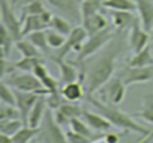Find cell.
<instances>
[{
    "label": "cell",
    "instance_id": "obj_10",
    "mask_svg": "<svg viewBox=\"0 0 153 143\" xmlns=\"http://www.w3.org/2000/svg\"><path fill=\"white\" fill-rule=\"evenodd\" d=\"M149 42H150V32H147L141 26V21L138 18L129 32V48L135 54V53L144 50L146 47H149Z\"/></svg>",
    "mask_w": 153,
    "mask_h": 143
},
{
    "label": "cell",
    "instance_id": "obj_36",
    "mask_svg": "<svg viewBox=\"0 0 153 143\" xmlns=\"http://www.w3.org/2000/svg\"><path fill=\"white\" fill-rule=\"evenodd\" d=\"M45 11V6L41 0H30L27 2L23 8H21V12H23V17L26 15H39Z\"/></svg>",
    "mask_w": 153,
    "mask_h": 143
},
{
    "label": "cell",
    "instance_id": "obj_14",
    "mask_svg": "<svg viewBox=\"0 0 153 143\" xmlns=\"http://www.w3.org/2000/svg\"><path fill=\"white\" fill-rule=\"evenodd\" d=\"M137 5L138 18L141 21V26L150 32L153 29V0H134Z\"/></svg>",
    "mask_w": 153,
    "mask_h": 143
},
{
    "label": "cell",
    "instance_id": "obj_22",
    "mask_svg": "<svg viewBox=\"0 0 153 143\" xmlns=\"http://www.w3.org/2000/svg\"><path fill=\"white\" fill-rule=\"evenodd\" d=\"M39 133H41V127L24 125L20 131H17V133L12 136V140H14L15 143H30Z\"/></svg>",
    "mask_w": 153,
    "mask_h": 143
},
{
    "label": "cell",
    "instance_id": "obj_32",
    "mask_svg": "<svg viewBox=\"0 0 153 143\" xmlns=\"http://www.w3.org/2000/svg\"><path fill=\"white\" fill-rule=\"evenodd\" d=\"M30 42H33L41 51H47L48 50V41H47V30H36L32 32L26 36Z\"/></svg>",
    "mask_w": 153,
    "mask_h": 143
},
{
    "label": "cell",
    "instance_id": "obj_45",
    "mask_svg": "<svg viewBox=\"0 0 153 143\" xmlns=\"http://www.w3.org/2000/svg\"><path fill=\"white\" fill-rule=\"evenodd\" d=\"M27 2H30V0H24V3H27Z\"/></svg>",
    "mask_w": 153,
    "mask_h": 143
},
{
    "label": "cell",
    "instance_id": "obj_33",
    "mask_svg": "<svg viewBox=\"0 0 153 143\" xmlns=\"http://www.w3.org/2000/svg\"><path fill=\"white\" fill-rule=\"evenodd\" d=\"M39 63H42V60L39 57H21L20 60H17L14 63V68L24 71V73H33V69Z\"/></svg>",
    "mask_w": 153,
    "mask_h": 143
},
{
    "label": "cell",
    "instance_id": "obj_25",
    "mask_svg": "<svg viewBox=\"0 0 153 143\" xmlns=\"http://www.w3.org/2000/svg\"><path fill=\"white\" fill-rule=\"evenodd\" d=\"M15 42L14 36L9 33V30L2 24L0 26V50H2V59H8L12 50V44Z\"/></svg>",
    "mask_w": 153,
    "mask_h": 143
},
{
    "label": "cell",
    "instance_id": "obj_38",
    "mask_svg": "<svg viewBox=\"0 0 153 143\" xmlns=\"http://www.w3.org/2000/svg\"><path fill=\"white\" fill-rule=\"evenodd\" d=\"M65 101H66V100L63 98V95H62L60 91H57V92H50V94L47 95V104H48V109H51V110H57Z\"/></svg>",
    "mask_w": 153,
    "mask_h": 143
},
{
    "label": "cell",
    "instance_id": "obj_37",
    "mask_svg": "<svg viewBox=\"0 0 153 143\" xmlns=\"http://www.w3.org/2000/svg\"><path fill=\"white\" fill-rule=\"evenodd\" d=\"M0 100L5 104H12V106H17V97H15V91L11 89L9 85L6 83H0Z\"/></svg>",
    "mask_w": 153,
    "mask_h": 143
},
{
    "label": "cell",
    "instance_id": "obj_7",
    "mask_svg": "<svg viewBox=\"0 0 153 143\" xmlns=\"http://www.w3.org/2000/svg\"><path fill=\"white\" fill-rule=\"evenodd\" d=\"M113 38V30L110 27H105L104 30L95 33V35H90L87 38V41L84 42L81 51L76 56V60H86L87 57L93 56L95 53H98L105 44H108V41Z\"/></svg>",
    "mask_w": 153,
    "mask_h": 143
},
{
    "label": "cell",
    "instance_id": "obj_4",
    "mask_svg": "<svg viewBox=\"0 0 153 143\" xmlns=\"http://www.w3.org/2000/svg\"><path fill=\"white\" fill-rule=\"evenodd\" d=\"M60 127L62 125L57 124L56 119H54L53 110L48 109L45 116H44L41 133H39L41 142H44V143H68L66 133H63Z\"/></svg>",
    "mask_w": 153,
    "mask_h": 143
},
{
    "label": "cell",
    "instance_id": "obj_12",
    "mask_svg": "<svg viewBox=\"0 0 153 143\" xmlns=\"http://www.w3.org/2000/svg\"><path fill=\"white\" fill-rule=\"evenodd\" d=\"M122 79L126 86L135 83H146L153 79V66H128Z\"/></svg>",
    "mask_w": 153,
    "mask_h": 143
},
{
    "label": "cell",
    "instance_id": "obj_43",
    "mask_svg": "<svg viewBox=\"0 0 153 143\" xmlns=\"http://www.w3.org/2000/svg\"><path fill=\"white\" fill-rule=\"evenodd\" d=\"M125 143H146V139H144V136H143L140 140H128V142H125Z\"/></svg>",
    "mask_w": 153,
    "mask_h": 143
},
{
    "label": "cell",
    "instance_id": "obj_18",
    "mask_svg": "<svg viewBox=\"0 0 153 143\" xmlns=\"http://www.w3.org/2000/svg\"><path fill=\"white\" fill-rule=\"evenodd\" d=\"M81 118H83L95 131H110V128L113 127V124H111L105 116H102L99 112H98V113H92V112L84 110Z\"/></svg>",
    "mask_w": 153,
    "mask_h": 143
},
{
    "label": "cell",
    "instance_id": "obj_39",
    "mask_svg": "<svg viewBox=\"0 0 153 143\" xmlns=\"http://www.w3.org/2000/svg\"><path fill=\"white\" fill-rule=\"evenodd\" d=\"M66 139H68V143H92V140L80 133H76L74 130H69L66 133Z\"/></svg>",
    "mask_w": 153,
    "mask_h": 143
},
{
    "label": "cell",
    "instance_id": "obj_21",
    "mask_svg": "<svg viewBox=\"0 0 153 143\" xmlns=\"http://www.w3.org/2000/svg\"><path fill=\"white\" fill-rule=\"evenodd\" d=\"M23 20V38L36 30H47V26L42 23L39 15H26L21 17Z\"/></svg>",
    "mask_w": 153,
    "mask_h": 143
},
{
    "label": "cell",
    "instance_id": "obj_13",
    "mask_svg": "<svg viewBox=\"0 0 153 143\" xmlns=\"http://www.w3.org/2000/svg\"><path fill=\"white\" fill-rule=\"evenodd\" d=\"M53 112H54L56 122L60 124V125H66L74 118H81L84 110L78 106H75V104H71V101H68V103H63L57 110H53Z\"/></svg>",
    "mask_w": 153,
    "mask_h": 143
},
{
    "label": "cell",
    "instance_id": "obj_30",
    "mask_svg": "<svg viewBox=\"0 0 153 143\" xmlns=\"http://www.w3.org/2000/svg\"><path fill=\"white\" fill-rule=\"evenodd\" d=\"M101 8H104L101 0H81V15H83V20L98 14Z\"/></svg>",
    "mask_w": 153,
    "mask_h": 143
},
{
    "label": "cell",
    "instance_id": "obj_41",
    "mask_svg": "<svg viewBox=\"0 0 153 143\" xmlns=\"http://www.w3.org/2000/svg\"><path fill=\"white\" fill-rule=\"evenodd\" d=\"M102 139L105 143H119L120 142V136L117 133H107Z\"/></svg>",
    "mask_w": 153,
    "mask_h": 143
},
{
    "label": "cell",
    "instance_id": "obj_15",
    "mask_svg": "<svg viewBox=\"0 0 153 143\" xmlns=\"http://www.w3.org/2000/svg\"><path fill=\"white\" fill-rule=\"evenodd\" d=\"M60 92H62L63 98L66 101H71V103L80 101V100H83L87 95V91H84L83 82H80V80H75V82H71V83H65L63 88L60 89Z\"/></svg>",
    "mask_w": 153,
    "mask_h": 143
},
{
    "label": "cell",
    "instance_id": "obj_8",
    "mask_svg": "<svg viewBox=\"0 0 153 143\" xmlns=\"http://www.w3.org/2000/svg\"><path fill=\"white\" fill-rule=\"evenodd\" d=\"M0 14H2V24L9 30L14 39L15 41L21 39L23 38V20L15 17L8 0H2V3H0Z\"/></svg>",
    "mask_w": 153,
    "mask_h": 143
},
{
    "label": "cell",
    "instance_id": "obj_20",
    "mask_svg": "<svg viewBox=\"0 0 153 143\" xmlns=\"http://www.w3.org/2000/svg\"><path fill=\"white\" fill-rule=\"evenodd\" d=\"M60 69V82L65 85V83H71V82H75L80 79V74L78 71H76V68L71 63H66L65 59H57L54 60Z\"/></svg>",
    "mask_w": 153,
    "mask_h": 143
},
{
    "label": "cell",
    "instance_id": "obj_19",
    "mask_svg": "<svg viewBox=\"0 0 153 143\" xmlns=\"http://www.w3.org/2000/svg\"><path fill=\"white\" fill-rule=\"evenodd\" d=\"M83 26H84V29L87 30V33L90 36V35H95V33L104 30L105 27H108V20L101 12H98V14H95L92 17L84 18L83 20Z\"/></svg>",
    "mask_w": 153,
    "mask_h": 143
},
{
    "label": "cell",
    "instance_id": "obj_11",
    "mask_svg": "<svg viewBox=\"0 0 153 143\" xmlns=\"http://www.w3.org/2000/svg\"><path fill=\"white\" fill-rule=\"evenodd\" d=\"M15 91V89H14ZM45 94L42 92H23V91H15V97H17V107L20 109L21 113V119L24 124H27V118L30 110L33 109V106L36 104V101L44 97Z\"/></svg>",
    "mask_w": 153,
    "mask_h": 143
},
{
    "label": "cell",
    "instance_id": "obj_24",
    "mask_svg": "<svg viewBox=\"0 0 153 143\" xmlns=\"http://www.w3.org/2000/svg\"><path fill=\"white\" fill-rule=\"evenodd\" d=\"M134 118H141L146 122L153 125V94H147L143 100V107L137 113L132 115Z\"/></svg>",
    "mask_w": 153,
    "mask_h": 143
},
{
    "label": "cell",
    "instance_id": "obj_16",
    "mask_svg": "<svg viewBox=\"0 0 153 143\" xmlns=\"http://www.w3.org/2000/svg\"><path fill=\"white\" fill-rule=\"evenodd\" d=\"M111 20L117 30H126L134 26V23L138 20V17L134 15L132 11H111Z\"/></svg>",
    "mask_w": 153,
    "mask_h": 143
},
{
    "label": "cell",
    "instance_id": "obj_31",
    "mask_svg": "<svg viewBox=\"0 0 153 143\" xmlns=\"http://www.w3.org/2000/svg\"><path fill=\"white\" fill-rule=\"evenodd\" d=\"M23 119H12V121H0V133L6 136H14L17 131H20L23 125Z\"/></svg>",
    "mask_w": 153,
    "mask_h": 143
},
{
    "label": "cell",
    "instance_id": "obj_6",
    "mask_svg": "<svg viewBox=\"0 0 153 143\" xmlns=\"http://www.w3.org/2000/svg\"><path fill=\"white\" fill-rule=\"evenodd\" d=\"M48 6L56 9L60 15L68 18L71 23H83L81 15V2L80 0H45Z\"/></svg>",
    "mask_w": 153,
    "mask_h": 143
},
{
    "label": "cell",
    "instance_id": "obj_23",
    "mask_svg": "<svg viewBox=\"0 0 153 143\" xmlns=\"http://www.w3.org/2000/svg\"><path fill=\"white\" fill-rule=\"evenodd\" d=\"M15 47L23 57H39L41 56V50L33 42H30L26 36L15 41Z\"/></svg>",
    "mask_w": 153,
    "mask_h": 143
},
{
    "label": "cell",
    "instance_id": "obj_5",
    "mask_svg": "<svg viewBox=\"0 0 153 143\" xmlns=\"http://www.w3.org/2000/svg\"><path fill=\"white\" fill-rule=\"evenodd\" d=\"M89 38V33L87 30L84 29V26H75L72 29V32L68 35L66 38V42L63 44L62 48L57 50V54L51 56L53 60H57V59H65L71 51H76L80 53L83 45H84V39Z\"/></svg>",
    "mask_w": 153,
    "mask_h": 143
},
{
    "label": "cell",
    "instance_id": "obj_3",
    "mask_svg": "<svg viewBox=\"0 0 153 143\" xmlns=\"http://www.w3.org/2000/svg\"><path fill=\"white\" fill-rule=\"evenodd\" d=\"M3 83L9 85L15 91H23V92H42L45 95L50 94L48 89L44 88L42 82L33 74V73H20V74H11L9 77L2 79Z\"/></svg>",
    "mask_w": 153,
    "mask_h": 143
},
{
    "label": "cell",
    "instance_id": "obj_40",
    "mask_svg": "<svg viewBox=\"0 0 153 143\" xmlns=\"http://www.w3.org/2000/svg\"><path fill=\"white\" fill-rule=\"evenodd\" d=\"M41 82H42V85H44V88L45 89H48L50 92H57V91H60L59 89V82L48 73L45 77H42L41 79Z\"/></svg>",
    "mask_w": 153,
    "mask_h": 143
},
{
    "label": "cell",
    "instance_id": "obj_28",
    "mask_svg": "<svg viewBox=\"0 0 153 143\" xmlns=\"http://www.w3.org/2000/svg\"><path fill=\"white\" fill-rule=\"evenodd\" d=\"M50 29H53V30H56V32L68 36L72 32L74 27H72V23L68 18H65L63 15H54L53 20H51V23H50Z\"/></svg>",
    "mask_w": 153,
    "mask_h": 143
},
{
    "label": "cell",
    "instance_id": "obj_1",
    "mask_svg": "<svg viewBox=\"0 0 153 143\" xmlns=\"http://www.w3.org/2000/svg\"><path fill=\"white\" fill-rule=\"evenodd\" d=\"M86 98H87V101L96 109V112H99L102 116H105V118L113 124V127L120 128V130H125V131H132V133H137V134H141V136H149V134H152V131L146 130V128L141 127L138 122H135V121H134V116H129L128 113L119 110L116 106L108 104V103H102L101 100H96L92 94H87Z\"/></svg>",
    "mask_w": 153,
    "mask_h": 143
},
{
    "label": "cell",
    "instance_id": "obj_17",
    "mask_svg": "<svg viewBox=\"0 0 153 143\" xmlns=\"http://www.w3.org/2000/svg\"><path fill=\"white\" fill-rule=\"evenodd\" d=\"M47 107H48V104H47V95H44V97H41L36 101V104L30 110L29 118H27V125H30V127H39L42 124V121H44L45 113H47Z\"/></svg>",
    "mask_w": 153,
    "mask_h": 143
},
{
    "label": "cell",
    "instance_id": "obj_2",
    "mask_svg": "<svg viewBox=\"0 0 153 143\" xmlns=\"http://www.w3.org/2000/svg\"><path fill=\"white\" fill-rule=\"evenodd\" d=\"M117 48L108 50L96 62H93L87 69V94L99 91L105 83H108L116 69Z\"/></svg>",
    "mask_w": 153,
    "mask_h": 143
},
{
    "label": "cell",
    "instance_id": "obj_34",
    "mask_svg": "<svg viewBox=\"0 0 153 143\" xmlns=\"http://www.w3.org/2000/svg\"><path fill=\"white\" fill-rule=\"evenodd\" d=\"M12 119H21L20 109L17 106L2 103V107H0V121H12Z\"/></svg>",
    "mask_w": 153,
    "mask_h": 143
},
{
    "label": "cell",
    "instance_id": "obj_29",
    "mask_svg": "<svg viewBox=\"0 0 153 143\" xmlns=\"http://www.w3.org/2000/svg\"><path fill=\"white\" fill-rule=\"evenodd\" d=\"M69 125H71V130H74V131H76V133H80V134L89 137L90 140H93V131H95V130H93L83 118H74V119L69 122Z\"/></svg>",
    "mask_w": 153,
    "mask_h": 143
},
{
    "label": "cell",
    "instance_id": "obj_35",
    "mask_svg": "<svg viewBox=\"0 0 153 143\" xmlns=\"http://www.w3.org/2000/svg\"><path fill=\"white\" fill-rule=\"evenodd\" d=\"M47 41H48L50 48L59 50L66 42V38H65V35H62V33H59V32H56L53 29H47Z\"/></svg>",
    "mask_w": 153,
    "mask_h": 143
},
{
    "label": "cell",
    "instance_id": "obj_44",
    "mask_svg": "<svg viewBox=\"0 0 153 143\" xmlns=\"http://www.w3.org/2000/svg\"><path fill=\"white\" fill-rule=\"evenodd\" d=\"M150 44H152V47H153V29L150 30Z\"/></svg>",
    "mask_w": 153,
    "mask_h": 143
},
{
    "label": "cell",
    "instance_id": "obj_26",
    "mask_svg": "<svg viewBox=\"0 0 153 143\" xmlns=\"http://www.w3.org/2000/svg\"><path fill=\"white\" fill-rule=\"evenodd\" d=\"M128 66H153V56L150 47H146L144 50L135 53V56L128 62Z\"/></svg>",
    "mask_w": 153,
    "mask_h": 143
},
{
    "label": "cell",
    "instance_id": "obj_9",
    "mask_svg": "<svg viewBox=\"0 0 153 143\" xmlns=\"http://www.w3.org/2000/svg\"><path fill=\"white\" fill-rule=\"evenodd\" d=\"M101 97L113 106H119L126 95V85L123 82V79H113L108 83H105L101 89H99Z\"/></svg>",
    "mask_w": 153,
    "mask_h": 143
},
{
    "label": "cell",
    "instance_id": "obj_46",
    "mask_svg": "<svg viewBox=\"0 0 153 143\" xmlns=\"http://www.w3.org/2000/svg\"><path fill=\"white\" fill-rule=\"evenodd\" d=\"M33 143H38V142H33Z\"/></svg>",
    "mask_w": 153,
    "mask_h": 143
},
{
    "label": "cell",
    "instance_id": "obj_27",
    "mask_svg": "<svg viewBox=\"0 0 153 143\" xmlns=\"http://www.w3.org/2000/svg\"><path fill=\"white\" fill-rule=\"evenodd\" d=\"M102 6L110 11H135L137 5L134 0H102Z\"/></svg>",
    "mask_w": 153,
    "mask_h": 143
},
{
    "label": "cell",
    "instance_id": "obj_42",
    "mask_svg": "<svg viewBox=\"0 0 153 143\" xmlns=\"http://www.w3.org/2000/svg\"><path fill=\"white\" fill-rule=\"evenodd\" d=\"M2 143H15V142L12 140V137H11V136L2 134Z\"/></svg>",
    "mask_w": 153,
    "mask_h": 143
}]
</instances>
